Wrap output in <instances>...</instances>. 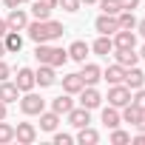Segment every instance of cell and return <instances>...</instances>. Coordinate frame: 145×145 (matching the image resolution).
Returning <instances> with one entry per match:
<instances>
[{
	"label": "cell",
	"instance_id": "1",
	"mask_svg": "<svg viewBox=\"0 0 145 145\" xmlns=\"http://www.w3.org/2000/svg\"><path fill=\"white\" fill-rule=\"evenodd\" d=\"M23 31H29V37L34 40V43H51V40H60L63 34H65V29H63V23H57V20H31Z\"/></svg>",
	"mask_w": 145,
	"mask_h": 145
},
{
	"label": "cell",
	"instance_id": "2",
	"mask_svg": "<svg viewBox=\"0 0 145 145\" xmlns=\"http://www.w3.org/2000/svg\"><path fill=\"white\" fill-rule=\"evenodd\" d=\"M34 57H37V63H48V65H54V68H60V65L68 63V51L60 48V46H48V43H37Z\"/></svg>",
	"mask_w": 145,
	"mask_h": 145
},
{
	"label": "cell",
	"instance_id": "3",
	"mask_svg": "<svg viewBox=\"0 0 145 145\" xmlns=\"http://www.w3.org/2000/svg\"><path fill=\"white\" fill-rule=\"evenodd\" d=\"M20 111H23L26 117H40V114L46 111V100H43L40 94H34V91H23V97H20Z\"/></svg>",
	"mask_w": 145,
	"mask_h": 145
},
{
	"label": "cell",
	"instance_id": "4",
	"mask_svg": "<svg viewBox=\"0 0 145 145\" xmlns=\"http://www.w3.org/2000/svg\"><path fill=\"white\" fill-rule=\"evenodd\" d=\"M128 103H131V88H128L125 83H117V86L108 88V105L122 108V105H128Z\"/></svg>",
	"mask_w": 145,
	"mask_h": 145
},
{
	"label": "cell",
	"instance_id": "5",
	"mask_svg": "<svg viewBox=\"0 0 145 145\" xmlns=\"http://www.w3.org/2000/svg\"><path fill=\"white\" fill-rule=\"evenodd\" d=\"M34 83H37L40 88H48V86H54V83H57V71H54V65H48V63H40V68L34 71Z\"/></svg>",
	"mask_w": 145,
	"mask_h": 145
},
{
	"label": "cell",
	"instance_id": "6",
	"mask_svg": "<svg viewBox=\"0 0 145 145\" xmlns=\"http://www.w3.org/2000/svg\"><path fill=\"white\" fill-rule=\"evenodd\" d=\"M94 29H97L100 34H108V37H114V34L120 31V23H117V14H100V17L94 20Z\"/></svg>",
	"mask_w": 145,
	"mask_h": 145
},
{
	"label": "cell",
	"instance_id": "7",
	"mask_svg": "<svg viewBox=\"0 0 145 145\" xmlns=\"http://www.w3.org/2000/svg\"><path fill=\"white\" fill-rule=\"evenodd\" d=\"M100 103H103V97H100V91H97L94 86H86V88L80 91V105H83V108L94 111V108H100Z\"/></svg>",
	"mask_w": 145,
	"mask_h": 145
},
{
	"label": "cell",
	"instance_id": "8",
	"mask_svg": "<svg viewBox=\"0 0 145 145\" xmlns=\"http://www.w3.org/2000/svg\"><path fill=\"white\" fill-rule=\"evenodd\" d=\"M14 139H17L20 145H31V142L37 139V128H34L31 122H17V128H14Z\"/></svg>",
	"mask_w": 145,
	"mask_h": 145
},
{
	"label": "cell",
	"instance_id": "9",
	"mask_svg": "<svg viewBox=\"0 0 145 145\" xmlns=\"http://www.w3.org/2000/svg\"><path fill=\"white\" fill-rule=\"evenodd\" d=\"M6 26H9L12 31H23V29L29 26V14H26L23 9H9V17H6Z\"/></svg>",
	"mask_w": 145,
	"mask_h": 145
},
{
	"label": "cell",
	"instance_id": "10",
	"mask_svg": "<svg viewBox=\"0 0 145 145\" xmlns=\"http://www.w3.org/2000/svg\"><path fill=\"white\" fill-rule=\"evenodd\" d=\"M111 40H114V48H137V34H134V29H120Z\"/></svg>",
	"mask_w": 145,
	"mask_h": 145
},
{
	"label": "cell",
	"instance_id": "11",
	"mask_svg": "<svg viewBox=\"0 0 145 145\" xmlns=\"http://www.w3.org/2000/svg\"><path fill=\"white\" fill-rule=\"evenodd\" d=\"M80 77H83V83H86V86H97V83L103 80V68H100L97 63H83Z\"/></svg>",
	"mask_w": 145,
	"mask_h": 145
},
{
	"label": "cell",
	"instance_id": "12",
	"mask_svg": "<svg viewBox=\"0 0 145 145\" xmlns=\"http://www.w3.org/2000/svg\"><path fill=\"white\" fill-rule=\"evenodd\" d=\"M131 91H137V88H142L145 86V71L142 68H137V65H131V68H125V80H122Z\"/></svg>",
	"mask_w": 145,
	"mask_h": 145
},
{
	"label": "cell",
	"instance_id": "13",
	"mask_svg": "<svg viewBox=\"0 0 145 145\" xmlns=\"http://www.w3.org/2000/svg\"><path fill=\"white\" fill-rule=\"evenodd\" d=\"M14 86L20 88V94H23V91H31V88L37 86V83H34V71H31V68H26V65H23V68H17Z\"/></svg>",
	"mask_w": 145,
	"mask_h": 145
},
{
	"label": "cell",
	"instance_id": "14",
	"mask_svg": "<svg viewBox=\"0 0 145 145\" xmlns=\"http://www.w3.org/2000/svg\"><path fill=\"white\" fill-rule=\"evenodd\" d=\"M65 117H68V122L74 125V128H86V125L91 122V111H88V108H83V105H80V108H71Z\"/></svg>",
	"mask_w": 145,
	"mask_h": 145
},
{
	"label": "cell",
	"instance_id": "15",
	"mask_svg": "<svg viewBox=\"0 0 145 145\" xmlns=\"http://www.w3.org/2000/svg\"><path fill=\"white\" fill-rule=\"evenodd\" d=\"M83 88H86V83H83V77H80V71H77V74H65V77H63V91H65V94L74 97V94H80Z\"/></svg>",
	"mask_w": 145,
	"mask_h": 145
},
{
	"label": "cell",
	"instance_id": "16",
	"mask_svg": "<svg viewBox=\"0 0 145 145\" xmlns=\"http://www.w3.org/2000/svg\"><path fill=\"white\" fill-rule=\"evenodd\" d=\"M114 57H117V63H120L122 68H131V65H137V60H139V54H137L134 48H114Z\"/></svg>",
	"mask_w": 145,
	"mask_h": 145
},
{
	"label": "cell",
	"instance_id": "17",
	"mask_svg": "<svg viewBox=\"0 0 145 145\" xmlns=\"http://www.w3.org/2000/svg\"><path fill=\"white\" fill-rule=\"evenodd\" d=\"M103 80H105L108 86H117V83H122V80H125V68H122L120 63H114V65H108V68L103 71Z\"/></svg>",
	"mask_w": 145,
	"mask_h": 145
},
{
	"label": "cell",
	"instance_id": "18",
	"mask_svg": "<svg viewBox=\"0 0 145 145\" xmlns=\"http://www.w3.org/2000/svg\"><path fill=\"white\" fill-rule=\"evenodd\" d=\"M91 51V46L88 43H83V40H74L68 46V60H77V63H86V54Z\"/></svg>",
	"mask_w": 145,
	"mask_h": 145
},
{
	"label": "cell",
	"instance_id": "19",
	"mask_svg": "<svg viewBox=\"0 0 145 145\" xmlns=\"http://www.w3.org/2000/svg\"><path fill=\"white\" fill-rule=\"evenodd\" d=\"M0 100H3L6 105H9V103H17V100H20V88H17L14 83L3 80V83H0Z\"/></svg>",
	"mask_w": 145,
	"mask_h": 145
},
{
	"label": "cell",
	"instance_id": "20",
	"mask_svg": "<svg viewBox=\"0 0 145 145\" xmlns=\"http://www.w3.org/2000/svg\"><path fill=\"white\" fill-rule=\"evenodd\" d=\"M91 51H94V54H100V57H108V54L114 51V40H111L108 34H100V37L94 40V46H91Z\"/></svg>",
	"mask_w": 145,
	"mask_h": 145
},
{
	"label": "cell",
	"instance_id": "21",
	"mask_svg": "<svg viewBox=\"0 0 145 145\" xmlns=\"http://www.w3.org/2000/svg\"><path fill=\"white\" fill-rule=\"evenodd\" d=\"M71 108H74V100H71V94H60V97H54V100H51V111H57L60 117H63V114H68Z\"/></svg>",
	"mask_w": 145,
	"mask_h": 145
},
{
	"label": "cell",
	"instance_id": "22",
	"mask_svg": "<svg viewBox=\"0 0 145 145\" xmlns=\"http://www.w3.org/2000/svg\"><path fill=\"white\" fill-rule=\"evenodd\" d=\"M3 43H6V54H17L20 48H23V37H20V31H6V37H3Z\"/></svg>",
	"mask_w": 145,
	"mask_h": 145
},
{
	"label": "cell",
	"instance_id": "23",
	"mask_svg": "<svg viewBox=\"0 0 145 145\" xmlns=\"http://www.w3.org/2000/svg\"><path fill=\"white\" fill-rule=\"evenodd\" d=\"M57 125H60V114H57V111H43V114H40V128H43V131L54 134Z\"/></svg>",
	"mask_w": 145,
	"mask_h": 145
},
{
	"label": "cell",
	"instance_id": "24",
	"mask_svg": "<svg viewBox=\"0 0 145 145\" xmlns=\"http://www.w3.org/2000/svg\"><path fill=\"white\" fill-rule=\"evenodd\" d=\"M120 122H122L120 108H114V105L103 108V125H105V128H120Z\"/></svg>",
	"mask_w": 145,
	"mask_h": 145
},
{
	"label": "cell",
	"instance_id": "25",
	"mask_svg": "<svg viewBox=\"0 0 145 145\" xmlns=\"http://www.w3.org/2000/svg\"><path fill=\"white\" fill-rule=\"evenodd\" d=\"M120 117H122V122H131V125H137V122L142 120V111H139L134 103H128V105H122V114H120Z\"/></svg>",
	"mask_w": 145,
	"mask_h": 145
},
{
	"label": "cell",
	"instance_id": "26",
	"mask_svg": "<svg viewBox=\"0 0 145 145\" xmlns=\"http://www.w3.org/2000/svg\"><path fill=\"white\" fill-rule=\"evenodd\" d=\"M77 131H80V134H77V142H80V145H97V142H100V134H97L94 128L86 125V128H77Z\"/></svg>",
	"mask_w": 145,
	"mask_h": 145
},
{
	"label": "cell",
	"instance_id": "27",
	"mask_svg": "<svg viewBox=\"0 0 145 145\" xmlns=\"http://www.w3.org/2000/svg\"><path fill=\"white\" fill-rule=\"evenodd\" d=\"M51 12H54V9L43 6L40 0H34V3H31V14H34V20H48V17H51Z\"/></svg>",
	"mask_w": 145,
	"mask_h": 145
},
{
	"label": "cell",
	"instance_id": "28",
	"mask_svg": "<svg viewBox=\"0 0 145 145\" xmlns=\"http://www.w3.org/2000/svg\"><path fill=\"white\" fill-rule=\"evenodd\" d=\"M117 23H120V29H137V17H134V12H120L117 14Z\"/></svg>",
	"mask_w": 145,
	"mask_h": 145
},
{
	"label": "cell",
	"instance_id": "29",
	"mask_svg": "<svg viewBox=\"0 0 145 145\" xmlns=\"http://www.w3.org/2000/svg\"><path fill=\"white\" fill-rule=\"evenodd\" d=\"M6 142H14V125L0 120V145H6Z\"/></svg>",
	"mask_w": 145,
	"mask_h": 145
},
{
	"label": "cell",
	"instance_id": "30",
	"mask_svg": "<svg viewBox=\"0 0 145 145\" xmlns=\"http://www.w3.org/2000/svg\"><path fill=\"white\" fill-rule=\"evenodd\" d=\"M97 3H100L103 14H120V12H122V6H120V0H97Z\"/></svg>",
	"mask_w": 145,
	"mask_h": 145
},
{
	"label": "cell",
	"instance_id": "31",
	"mask_svg": "<svg viewBox=\"0 0 145 145\" xmlns=\"http://www.w3.org/2000/svg\"><path fill=\"white\" fill-rule=\"evenodd\" d=\"M57 6H63V12H68V14H77L80 12V0H57Z\"/></svg>",
	"mask_w": 145,
	"mask_h": 145
},
{
	"label": "cell",
	"instance_id": "32",
	"mask_svg": "<svg viewBox=\"0 0 145 145\" xmlns=\"http://www.w3.org/2000/svg\"><path fill=\"white\" fill-rule=\"evenodd\" d=\"M111 142H114V145L131 142V134H128V131H120V128H111Z\"/></svg>",
	"mask_w": 145,
	"mask_h": 145
},
{
	"label": "cell",
	"instance_id": "33",
	"mask_svg": "<svg viewBox=\"0 0 145 145\" xmlns=\"http://www.w3.org/2000/svg\"><path fill=\"white\" fill-rule=\"evenodd\" d=\"M131 103H134V105H137V108L145 114V86H142V88H137V94L131 97Z\"/></svg>",
	"mask_w": 145,
	"mask_h": 145
},
{
	"label": "cell",
	"instance_id": "34",
	"mask_svg": "<svg viewBox=\"0 0 145 145\" xmlns=\"http://www.w3.org/2000/svg\"><path fill=\"white\" fill-rule=\"evenodd\" d=\"M71 142H74L71 134H54V145H71Z\"/></svg>",
	"mask_w": 145,
	"mask_h": 145
},
{
	"label": "cell",
	"instance_id": "35",
	"mask_svg": "<svg viewBox=\"0 0 145 145\" xmlns=\"http://www.w3.org/2000/svg\"><path fill=\"white\" fill-rule=\"evenodd\" d=\"M9 74H12L9 63H3V57H0V83H3V80H9Z\"/></svg>",
	"mask_w": 145,
	"mask_h": 145
},
{
	"label": "cell",
	"instance_id": "36",
	"mask_svg": "<svg viewBox=\"0 0 145 145\" xmlns=\"http://www.w3.org/2000/svg\"><path fill=\"white\" fill-rule=\"evenodd\" d=\"M120 6H122L125 12H134V9L139 6V0H120Z\"/></svg>",
	"mask_w": 145,
	"mask_h": 145
},
{
	"label": "cell",
	"instance_id": "37",
	"mask_svg": "<svg viewBox=\"0 0 145 145\" xmlns=\"http://www.w3.org/2000/svg\"><path fill=\"white\" fill-rule=\"evenodd\" d=\"M6 31H9V26H6V20H0V40L6 37Z\"/></svg>",
	"mask_w": 145,
	"mask_h": 145
},
{
	"label": "cell",
	"instance_id": "38",
	"mask_svg": "<svg viewBox=\"0 0 145 145\" xmlns=\"http://www.w3.org/2000/svg\"><path fill=\"white\" fill-rule=\"evenodd\" d=\"M3 3H6V9H17V6H20V0H3Z\"/></svg>",
	"mask_w": 145,
	"mask_h": 145
},
{
	"label": "cell",
	"instance_id": "39",
	"mask_svg": "<svg viewBox=\"0 0 145 145\" xmlns=\"http://www.w3.org/2000/svg\"><path fill=\"white\" fill-rule=\"evenodd\" d=\"M43 6H48V9H57V0H40Z\"/></svg>",
	"mask_w": 145,
	"mask_h": 145
},
{
	"label": "cell",
	"instance_id": "40",
	"mask_svg": "<svg viewBox=\"0 0 145 145\" xmlns=\"http://www.w3.org/2000/svg\"><path fill=\"white\" fill-rule=\"evenodd\" d=\"M134 128H137V131H145V114H142V120H139V122H137Z\"/></svg>",
	"mask_w": 145,
	"mask_h": 145
},
{
	"label": "cell",
	"instance_id": "41",
	"mask_svg": "<svg viewBox=\"0 0 145 145\" xmlns=\"http://www.w3.org/2000/svg\"><path fill=\"white\" fill-rule=\"evenodd\" d=\"M137 29H139V34L145 37V20H137Z\"/></svg>",
	"mask_w": 145,
	"mask_h": 145
},
{
	"label": "cell",
	"instance_id": "42",
	"mask_svg": "<svg viewBox=\"0 0 145 145\" xmlns=\"http://www.w3.org/2000/svg\"><path fill=\"white\" fill-rule=\"evenodd\" d=\"M0 120H6V103L0 100Z\"/></svg>",
	"mask_w": 145,
	"mask_h": 145
},
{
	"label": "cell",
	"instance_id": "43",
	"mask_svg": "<svg viewBox=\"0 0 145 145\" xmlns=\"http://www.w3.org/2000/svg\"><path fill=\"white\" fill-rule=\"evenodd\" d=\"M3 54H6V43H3V40H0V57H3Z\"/></svg>",
	"mask_w": 145,
	"mask_h": 145
},
{
	"label": "cell",
	"instance_id": "44",
	"mask_svg": "<svg viewBox=\"0 0 145 145\" xmlns=\"http://www.w3.org/2000/svg\"><path fill=\"white\" fill-rule=\"evenodd\" d=\"M80 3H86V6H91V3H97V0H80Z\"/></svg>",
	"mask_w": 145,
	"mask_h": 145
},
{
	"label": "cell",
	"instance_id": "45",
	"mask_svg": "<svg viewBox=\"0 0 145 145\" xmlns=\"http://www.w3.org/2000/svg\"><path fill=\"white\" fill-rule=\"evenodd\" d=\"M139 57H142V60H145V46H142V51H139Z\"/></svg>",
	"mask_w": 145,
	"mask_h": 145
},
{
	"label": "cell",
	"instance_id": "46",
	"mask_svg": "<svg viewBox=\"0 0 145 145\" xmlns=\"http://www.w3.org/2000/svg\"><path fill=\"white\" fill-rule=\"evenodd\" d=\"M20 3H31V0H20Z\"/></svg>",
	"mask_w": 145,
	"mask_h": 145
}]
</instances>
